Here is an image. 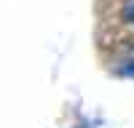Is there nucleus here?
<instances>
[{"label": "nucleus", "mask_w": 134, "mask_h": 128, "mask_svg": "<svg viewBox=\"0 0 134 128\" xmlns=\"http://www.w3.org/2000/svg\"><path fill=\"white\" fill-rule=\"evenodd\" d=\"M121 21L124 24H134V0H124V5H121Z\"/></svg>", "instance_id": "f257e3e1"}]
</instances>
